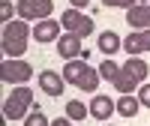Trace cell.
<instances>
[{"mask_svg":"<svg viewBox=\"0 0 150 126\" xmlns=\"http://www.w3.org/2000/svg\"><path fill=\"white\" fill-rule=\"evenodd\" d=\"M33 36L30 30V21L24 18H12L3 24V39H0V48H3L6 57H21L27 51V39Z\"/></svg>","mask_w":150,"mask_h":126,"instance_id":"1","label":"cell"},{"mask_svg":"<svg viewBox=\"0 0 150 126\" xmlns=\"http://www.w3.org/2000/svg\"><path fill=\"white\" fill-rule=\"evenodd\" d=\"M33 90L30 87H24V84H18L15 90H12L6 99H3V117L6 120H24L33 111Z\"/></svg>","mask_w":150,"mask_h":126,"instance_id":"2","label":"cell"},{"mask_svg":"<svg viewBox=\"0 0 150 126\" xmlns=\"http://www.w3.org/2000/svg\"><path fill=\"white\" fill-rule=\"evenodd\" d=\"M0 78H3L6 84H27L33 78V66L27 60H21V57H6L3 63H0Z\"/></svg>","mask_w":150,"mask_h":126,"instance_id":"3","label":"cell"},{"mask_svg":"<svg viewBox=\"0 0 150 126\" xmlns=\"http://www.w3.org/2000/svg\"><path fill=\"white\" fill-rule=\"evenodd\" d=\"M60 24H63V30L66 33H75V36H81V39H87V36L93 33V18L90 15H84L81 9H63V15H60Z\"/></svg>","mask_w":150,"mask_h":126,"instance_id":"4","label":"cell"},{"mask_svg":"<svg viewBox=\"0 0 150 126\" xmlns=\"http://www.w3.org/2000/svg\"><path fill=\"white\" fill-rule=\"evenodd\" d=\"M18 18L24 21H42V18H51L54 12V0H18Z\"/></svg>","mask_w":150,"mask_h":126,"instance_id":"5","label":"cell"},{"mask_svg":"<svg viewBox=\"0 0 150 126\" xmlns=\"http://www.w3.org/2000/svg\"><path fill=\"white\" fill-rule=\"evenodd\" d=\"M60 30H63V24H60V21H54V18H42V21L33 24V39L39 42V45H45V42H57L60 36H63Z\"/></svg>","mask_w":150,"mask_h":126,"instance_id":"6","label":"cell"},{"mask_svg":"<svg viewBox=\"0 0 150 126\" xmlns=\"http://www.w3.org/2000/svg\"><path fill=\"white\" fill-rule=\"evenodd\" d=\"M63 87H66L63 72H51V69H42L39 72V90L45 96H63Z\"/></svg>","mask_w":150,"mask_h":126,"instance_id":"7","label":"cell"},{"mask_svg":"<svg viewBox=\"0 0 150 126\" xmlns=\"http://www.w3.org/2000/svg\"><path fill=\"white\" fill-rule=\"evenodd\" d=\"M126 24L132 30H147L150 27V3H135L126 9Z\"/></svg>","mask_w":150,"mask_h":126,"instance_id":"8","label":"cell"},{"mask_svg":"<svg viewBox=\"0 0 150 126\" xmlns=\"http://www.w3.org/2000/svg\"><path fill=\"white\" fill-rule=\"evenodd\" d=\"M81 36H75V33H63L57 39V54L63 57V60H75V57H81Z\"/></svg>","mask_w":150,"mask_h":126,"instance_id":"9","label":"cell"},{"mask_svg":"<svg viewBox=\"0 0 150 126\" xmlns=\"http://www.w3.org/2000/svg\"><path fill=\"white\" fill-rule=\"evenodd\" d=\"M87 72H90V63H87L84 57L66 60V69H63V81H66V84H81Z\"/></svg>","mask_w":150,"mask_h":126,"instance_id":"10","label":"cell"},{"mask_svg":"<svg viewBox=\"0 0 150 126\" xmlns=\"http://www.w3.org/2000/svg\"><path fill=\"white\" fill-rule=\"evenodd\" d=\"M114 111H117V102L111 96H93L90 99V117L93 120H108Z\"/></svg>","mask_w":150,"mask_h":126,"instance_id":"11","label":"cell"},{"mask_svg":"<svg viewBox=\"0 0 150 126\" xmlns=\"http://www.w3.org/2000/svg\"><path fill=\"white\" fill-rule=\"evenodd\" d=\"M96 48H99L105 57H111V54H117L120 48H123V39H120L114 30H102V33L96 36Z\"/></svg>","mask_w":150,"mask_h":126,"instance_id":"12","label":"cell"},{"mask_svg":"<svg viewBox=\"0 0 150 126\" xmlns=\"http://www.w3.org/2000/svg\"><path fill=\"white\" fill-rule=\"evenodd\" d=\"M138 105H141V99L132 96V93H120L117 96V114L120 117H135L138 114Z\"/></svg>","mask_w":150,"mask_h":126,"instance_id":"13","label":"cell"},{"mask_svg":"<svg viewBox=\"0 0 150 126\" xmlns=\"http://www.w3.org/2000/svg\"><path fill=\"white\" fill-rule=\"evenodd\" d=\"M123 69H126V72H132V75H135V81H138V84H144L147 72H150L147 60H141L138 54H135V57H129V60H126V66H123Z\"/></svg>","mask_w":150,"mask_h":126,"instance_id":"14","label":"cell"},{"mask_svg":"<svg viewBox=\"0 0 150 126\" xmlns=\"http://www.w3.org/2000/svg\"><path fill=\"white\" fill-rule=\"evenodd\" d=\"M111 84H114L120 93H135V90H138V81H135V75H132V72H126V69H120V75H117Z\"/></svg>","mask_w":150,"mask_h":126,"instance_id":"15","label":"cell"},{"mask_svg":"<svg viewBox=\"0 0 150 126\" xmlns=\"http://www.w3.org/2000/svg\"><path fill=\"white\" fill-rule=\"evenodd\" d=\"M87 114H90V105H84L81 99H69L66 102V117L69 120H87Z\"/></svg>","mask_w":150,"mask_h":126,"instance_id":"16","label":"cell"},{"mask_svg":"<svg viewBox=\"0 0 150 126\" xmlns=\"http://www.w3.org/2000/svg\"><path fill=\"white\" fill-rule=\"evenodd\" d=\"M99 81H102V75H99V69H93V66H90V72L84 75V81H81L78 87H81L84 93H96V87H99Z\"/></svg>","mask_w":150,"mask_h":126,"instance_id":"17","label":"cell"},{"mask_svg":"<svg viewBox=\"0 0 150 126\" xmlns=\"http://www.w3.org/2000/svg\"><path fill=\"white\" fill-rule=\"evenodd\" d=\"M123 51H126L129 57H135V54H144V51H141V42H138V30H132L129 36H123Z\"/></svg>","mask_w":150,"mask_h":126,"instance_id":"18","label":"cell"},{"mask_svg":"<svg viewBox=\"0 0 150 126\" xmlns=\"http://www.w3.org/2000/svg\"><path fill=\"white\" fill-rule=\"evenodd\" d=\"M24 126H51V123H48L45 111H42L39 105H33V111H30L27 117H24Z\"/></svg>","mask_w":150,"mask_h":126,"instance_id":"19","label":"cell"},{"mask_svg":"<svg viewBox=\"0 0 150 126\" xmlns=\"http://www.w3.org/2000/svg\"><path fill=\"white\" fill-rule=\"evenodd\" d=\"M99 75H102L105 81H114L117 75H120V66H117L111 57H105V60H102V66H99Z\"/></svg>","mask_w":150,"mask_h":126,"instance_id":"20","label":"cell"},{"mask_svg":"<svg viewBox=\"0 0 150 126\" xmlns=\"http://www.w3.org/2000/svg\"><path fill=\"white\" fill-rule=\"evenodd\" d=\"M0 18H3V24L12 21V18H18V9H15L12 0H0Z\"/></svg>","mask_w":150,"mask_h":126,"instance_id":"21","label":"cell"},{"mask_svg":"<svg viewBox=\"0 0 150 126\" xmlns=\"http://www.w3.org/2000/svg\"><path fill=\"white\" fill-rule=\"evenodd\" d=\"M135 3H144V0H102V6H114V9H129Z\"/></svg>","mask_w":150,"mask_h":126,"instance_id":"22","label":"cell"},{"mask_svg":"<svg viewBox=\"0 0 150 126\" xmlns=\"http://www.w3.org/2000/svg\"><path fill=\"white\" fill-rule=\"evenodd\" d=\"M138 99H141L144 108H150V84H141L138 87Z\"/></svg>","mask_w":150,"mask_h":126,"instance_id":"23","label":"cell"},{"mask_svg":"<svg viewBox=\"0 0 150 126\" xmlns=\"http://www.w3.org/2000/svg\"><path fill=\"white\" fill-rule=\"evenodd\" d=\"M138 42H141V51H150V27L138 30Z\"/></svg>","mask_w":150,"mask_h":126,"instance_id":"24","label":"cell"},{"mask_svg":"<svg viewBox=\"0 0 150 126\" xmlns=\"http://www.w3.org/2000/svg\"><path fill=\"white\" fill-rule=\"evenodd\" d=\"M51 126H72V120L63 114V117H57V120H51Z\"/></svg>","mask_w":150,"mask_h":126,"instance_id":"25","label":"cell"},{"mask_svg":"<svg viewBox=\"0 0 150 126\" xmlns=\"http://www.w3.org/2000/svg\"><path fill=\"white\" fill-rule=\"evenodd\" d=\"M87 3H90V0H69V6H75V9H84Z\"/></svg>","mask_w":150,"mask_h":126,"instance_id":"26","label":"cell"}]
</instances>
